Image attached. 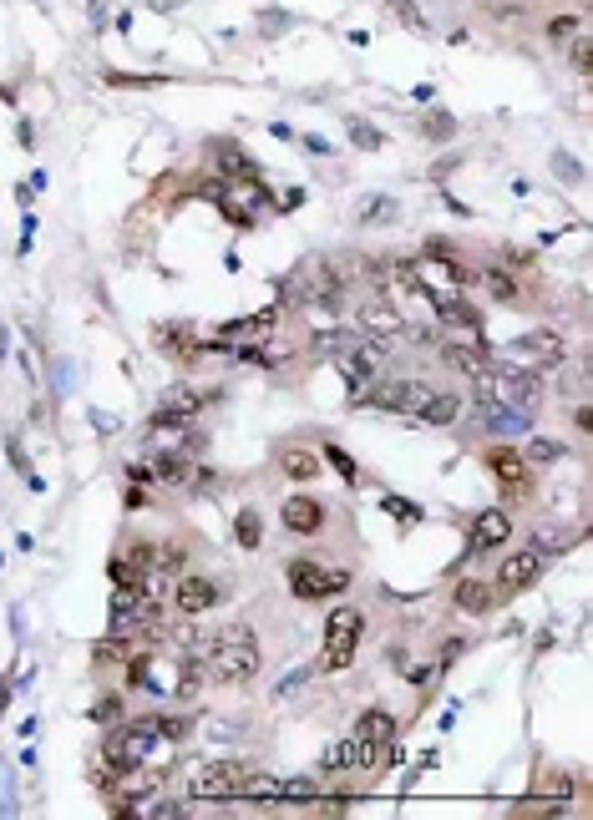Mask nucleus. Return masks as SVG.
Instances as JSON below:
<instances>
[{
    "instance_id": "32",
    "label": "nucleus",
    "mask_w": 593,
    "mask_h": 820,
    "mask_svg": "<svg viewBox=\"0 0 593 820\" xmlns=\"http://www.w3.org/2000/svg\"><path fill=\"white\" fill-rule=\"evenodd\" d=\"M355 340H360L355 324H350V330H320V335L310 340V350H315V355H340V350H350Z\"/></svg>"
},
{
    "instance_id": "27",
    "label": "nucleus",
    "mask_w": 593,
    "mask_h": 820,
    "mask_svg": "<svg viewBox=\"0 0 593 820\" xmlns=\"http://www.w3.org/2000/svg\"><path fill=\"white\" fill-rule=\"evenodd\" d=\"M578 542V532H568L563 522H543V527H533V547L543 552V557H553V552H568Z\"/></svg>"
},
{
    "instance_id": "35",
    "label": "nucleus",
    "mask_w": 593,
    "mask_h": 820,
    "mask_svg": "<svg viewBox=\"0 0 593 820\" xmlns=\"http://www.w3.org/2000/svg\"><path fill=\"white\" fill-rule=\"evenodd\" d=\"M234 532H239V547H249V552H254V547L264 542V517H259L254 507H244V512H239V522H234Z\"/></svg>"
},
{
    "instance_id": "7",
    "label": "nucleus",
    "mask_w": 593,
    "mask_h": 820,
    "mask_svg": "<svg viewBox=\"0 0 593 820\" xmlns=\"http://www.w3.org/2000/svg\"><path fill=\"white\" fill-rule=\"evenodd\" d=\"M127 684H132L137 694L168 699V694H178V684H183V659H168V653L147 648V653H137V659L127 664Z\"/></svg>"
},
{
    "instance_id": "8",
    "label": "nucleus",
    "mask_w": 593,
    "mask_h": 820,
    "mask_svg": "<svg viewBox=\"0 0 593 820\" xmlns=\"http://www.w3.org/2000/svg\"><path fill=\"white\" fill-rule=\"evenodd\" d=\"M142 441H147V456H153V461H163V456H198V446H203L193 421L188 416H168V410H158V416L147 421Z\"/></svg>"
},
{
    "instance_id": "46",
    "label": "nucleus",
    "mask_w": 593,
    "mask_h": 820,
    "mask_svg": "<svg viewBox=\"0 0 593 820\" xmlns=\"http://www.w3.org/2000/svg\"><path fill=\"white\" fill-rule=\"evenodd\" d=\"M381 507H386L391 517H401V522H421V507H411V502H401V497H386Z\"/></svg>"
},
{
    "instance_id": "34",
    "label": "nucleus",
    "mask_w": 593,
    "mask_h": 820,
    "mask_svg": "<svg viewBox=\"0 0 593 820\" xmlns=\"http://www.w3.org/2000/svg\"><path fill=\"white\" fill-rule=\"evenodd\" d=\"M355 755H360V740L350 734V740H340V745H330V755H325V775H345V770H355Z\"/></svg>"
},
{
    "instance_id": "24",
    "label": "nucleus",
    "mask_w": 593,
    "mask_h": 820,
    "mask_svg": "<svg viewBox=\"0 0 593 820\" xmlns=\"http://www.w3.org/2000/svg\"><path fill=\"white\" fill-rule=\"evenodd\" d=\"M279 471H284L289 481H320V456L305 451V446H284V451H279Z\"/></svg>"
},
{
    "instance_id": "14",
    "label": "nucleus",
    "mask_w": 593,
    "mask_h": 820,
    "mask_svg": "<svg viewBox=\"0 0 593 820\" xmlns=\"http://www.w3.org/2000/svg\"><path fill=\"white\" fill-rule=\"evenodd\" d=\"M381 365H386V350H381L376 340H365V335H360L350 350H340V355H335V370L350 380V390H365L370 380L381 375Z\"/></svg>"
},
{
    "instance_id": "18",
    "label": "nucleus",
    "mask_w": 593,
    "mask_h": 820,
    "mask_svg": "<svg viewBox=\"0 0 593 820\" xmlns=\"http://www.w3.org/2000/svg\"><path fill=\"white\" fill-rule=\"evenodd\" d=\"M355 330L365 335V340H376V345H386V340H396L401 330H406V319L391 309V304H360V314H355Z\"/></svg>"
},
{
    "instance_id": "22",
    "label": "nucleus",
    "mask_w": 593,
    "mask_h": 820,
    "mask_svg": "<svg viewBox=\"0 0 593 820\" xmlns=\"http://www.w3.org/2000/svg\"><path fill=\"white\" fill-rule=\"evenodd\" d=\"M441 360H447L452 370H462V375H482V370L492 365V355H487V345H482V340H477V345L447 340V345H441Z\"/></svg>"
},
{
    "instance_id": "31",
    "label": "nucleus",
    "mask_w": 593,
    "mask_h": 820,
    "mask_svg": "<svg viewBox=\"0 0 593 820\" xmlns=\"http://www.w3.org/2000/svg\"><path fill=\"white\" fill-rule=\"evenodd\" d=\"M523 456H528V466H553V461H563V456H568V446H563V441H553V436H533V441L523 446Z\"/></svg>"
},
{
    "instance_id": "36",
    "label": "nucleus",
    "mask_w": 593,
    "mask_h": 820,
    "mask_svg": "<svg viewBox=\"0 0 593 820\" xmlns=\"http://www.w3.org/2000/svg\"><path fill=\"white\" fill-rule=\"evenodd\" d=\"M355 218H360L365 228H370V223H391V218H396V203H391L386 193H370V198H365V208H360Z\"/></svg>"
},
{
    "instance_id": "42",
    "label": "nucleus",
    "mask_w": 593,
    "mask_h": 820,
    "mask_svg": "<svg viewBox=\"0 0 593 820\" xmlns=\"http://www.w3.org/2000/svg\"><path fill=\"white\" fill-rule=\"evenodd\" d=\"M325 461H330V466H335V471H340V476H345L350 486L360 481V466H355V461H350V456H345L340 446H325Z\"/></svg>"
},
{
    "instance_id": "48",
    "label": "nucleus",
    "mask_w": 593,
    "mask_h": 820,
    "mask_svg": "<svg viewBox=\"0 0 593 820\" xmlns=\"http://www.w3.org/2000/svg\"><path fill=\"white\" fill-rule=\"evenodd\" d=\"M573 426H578V431H588V426H593V410H588V405H578V410H573Z\"/></svg>"
},
{
    "instance_id": "9",
    "label": "nucleus",
    "mask_w": 593,
    "mask_h": 820,
    "mask_svg": "<svg viewBox=\"0 0 593 820\" xmlns=\"http://www.w3.org/2000/svg\"><path fill=\"white\" fill-rule=\"evenodd\" d=\"M284 284H289L284 294H294L300 304H335V299L345 294V279L335 274V264H330V259H305V264L294 269Z\"/></svg>"
},
{
    "instance_id": "45",
    "label": "nucleus",
    "mask_w": 593,
    "mask_h": 820,
    "mask_svg": "<svg viewBox=\"0 0 593 820\" xmlns=\"http://www.w3.org/2000/svg\"><path fill=\"white\" fill-rule=\"evenodd\" d=\"M102 724H122V699L117 694H107V699H97V709H92Z\"/></svg>"
},
{
    "instance_id": "28",
    "label": "nucleus",
    "mask_w": 593,
    "mask_h": 820,
    "mask_svg": "<svg viewBox=\"0 0 593 820\" xmlns=\"http://www.w3.org/2000/svg\"><path fill=\"white\" fill-rule=\"evenodd\" d=\"M355 740H396V719L386 709H365L355 719Z\"/></svg>"
},
{
    "instance_id": "10",
    "label": "nucleus",
    "mask_w": 593,
    "mask_h": 820,
    "mask_svg": "<svg viewBox=\"0 0 593 820\" xmlns=\"http://www.w3.org/2000/svg\"><path fill=\"white\" fill-rule=\"evenodd\" d=\"M487 471H492V481L502 491V502H528L533 497V466H528V456L517 446H492L487 451Z\"/></svg>"
},
{
    "instance_id": "43",
    "label": "nucleus",
    "mask_w": 593,
    "mask_h": 820,
    "mask_svg": "<svg viewBox=\"0 0 593 820\" xmlns=\"http://www.w3.org/2000/svg\"><path fill=\"white\" fill-rule=\"evenodd\" d=\"M588 51H593V41L578 31V36L568 41V56H573V71H578V76H588Z\"/></svg>"
},
{
    "instance_id": "1",
    "label": "nucleus",
    "mask_w": 593,
    "mask_h": 820,
    "mask_svg": "<svg viewBox=\"0 0 593 820\" xmlns=\"http://www.w3.org/2000/svg\"><path fill=\"white\" fill-rule=\"evenodd\" d=\"M477 380V410H533L543 405V375L533 365H487Z\"/></svg>"
},
{
    "instance_id": "16",
    "label": "nucleus",
    "mask_w": 593,
    "mask_h": 820,
    "mask_svg": "<svg viewBox=\"0 0 593 820\" xmlns=\"http://www.w3.org/2000/svg\"><path fill=\"white\" fill-rule=\"evenodd\" d=\"M279 522H284V532H294V537H320L325 532V502H315V497H289L284 507H279Z\"/></svg>"
},
{
    "instance_id": "38",
    "label": "nucleus",
    "mask_w": 593,
    "mask_h": 820,
    "mask_svg": "<svg viewBox=\"0 0 593 820\" xmlns=\"http://www.w3.org/2000/svg\"><path fill=\"white\" fill-rule=\"evenodd\" d=\"M320 795V775H300V780H284L279 800H315Z\"/></svg>"
},
{
    "instance_id": "30",
    "label": "nucleus",
    "mask_w": 593,
    "mask_h": 820,
    "mask_svg": "<svg viewBox=\"0 0 593 820\" xmlns=\"http://www.w3.org/2000/svg\"><path fill=\"white\" fill-rule=\"evenodd\" d=\"M436 319H441V324H457V330H477V324H482V314H477L467 299H441V304H436Z\"/></svg>"
},
{
    "instance_id": "40",
    "label": "nucleus",
    "mask_w": 593,
    "mask_h": 820,
    "mask_svg": "<svg viewBox=\"0 0 593 820\" xmlns=\"http://www.w3.org/2000/svg\"><path fill=\"white\" fill-rule=\"evenodd\" d=\"M578 31H583L578 16H553V21H548V41H553V46H568Z\"/></svg>"
},
{
    "instance_id": "13",
    "label": "nucleus",
    "mask_w": 593,
    "mask_h": 820,
    "mask_svg": "<svg viewBox=\"0 0 593 820\" xmlns=\"http://www.w3.org/2000/svg\"><path fill=\"white\" fill-rule=\"evenodd\" d=\"M244 775H249L244 760H218V765H208V770H198L188 780V795L193 800H234L239 785H244Z\"/></svg>"
},
{
    "instance_id": "6",
    "label": "nucleus",
    "mask_w": 593,
    "mask_h": 820,
    "mask_svg": "<svg viewBox=\"0 0 593 820\" xmlns=\"http://www.w3.org/2000/svg\"><path fill=\"white\" fill-rule=\"evenodd\" d=\"M284 578H289V593L300 598V603L340 598V593L350 588V578H345L340 567H325V562H315V557H294V562L284 567Z\"/></svg>"
},
{
    "instance_id": "3",
    "label": "nucleus",
    "mask_w": 593,
    "mask_h": 820,
    "mask_svg": "<svg viewBox=\"0 0 593 820\" xmlns=\"http://www.w3.org/2000/svg\"><path fill=\"white\" fill-rule=\"evenodd\" d=\"M396 274L406 279V289L436 294V304H441V299H457L462 284H467V269H462L452 254H421V259H411V264H396Z\"/></svg>"
},
{
    "instance_id": "39",
    "label": "nucleus",
    "mask_w": 593,
    "mask_h": 820,
    "mask_svg": "<svg viewBox=\"0 0 593 820\" xmlns=\"http://www.w3.org/2000/svg\"><path fill=\"white\" fill-rule=\"evenodd\" d=\"M538 790L553 795V800H568V795H573V780H568L563 770H543V775H538Z\"/></svg>"
},
{
    "instance_id": "23",
    "label": "nucleus",
    "mask_w": 593,
    "mask_h": 820,
    "mask_svg": "<svg viewBox=\"0 0 593 820\" xmlns=\"http://www.w3.org/2000/svg\"><path fill=\"white\" fill-rule=\"evenodd\" d=\"M213 157H218V173H224V178H234V183H254V178H259V168L249 162V152H244V147L213 142Z\"/></svg>"
},
{
    "instance_id": "41",
    "label": "nucleus",
    "mask_w": 593,
    "mask_h": 820,
    "mask_svg": "<svg viewBox=\"0 0 593 820\" xmlns=\"http://www.w3.org/2000/svg\"><path fill=\"white\" fill-rule=\"evenodd\" d=\"M350 142H355V147H365V152H376V147H381V132L370 127V122H360V117H355V122H350Z\"/></svg>"
},
{
    "instance_id": "26",
    "label": "nucleus",
    "mask_w": 593,
    "mask_h": 820,
    "mask_svg": "<svg viewBox=\"0 0 593 820\" xmlns=\"http://www.w3.org/2000/svg\"><path fill=\"white\" fill-rule=\"evenodd\" d=\"M163 410H168V416H188V421H198L203 395H198L193 385H168V390H163Z\"/></svg>"
},
{
    "instance_id": "37",
    "label": "nucleus",
    "mask_w": 593,
    "mask_h": 820,
    "mask_svg": "<svg viewBox=\"0 0 593 820\" xmlns=\"http://www.w3.org/2000/svg\"><path fill=\"white\" fill-rule=\"evenodd\" d=\"M421 132H426L431 142H447V137H457V117H452V112H431V117L421 122Z\"/></svg>"
},
{
    "instance_id": "49",
    "label": "nucleus",
    "mask_w": 593,
    "mask_h": 820,
    "mask_svg": "<svg viewBox=\"0 0 593 820\" xmlns=\"http://www.w3.org/2000/svg\"><path fill=\"white\" fill-rule=\"evenodd\" d=\"M462 648H467V643H462V638H452V643H447V653H441V664H452V659H462Z\"/></svg>"
},
{
    "instance_id": "12",
    "label": "nucleus",
    "mask_w": 593,
    "mask_h": 820,
    "mask_svg": "<svg viewBox=\"0 0 593 820\" xmlns=\"http://www.w3.org/2000/svg\"><path fill=\"white\" fill-rule=\"evenodd\" d=\"M502 355H507V360H528L533 370H538V365H563L568 340H563V330H548V324H543V330H528V335L507 340Z\"/></svg>"
},
{
    "instance_id": "17",
    "label": "nucleus",
    "mask_w": 593,
    "mask_h": 820,
    "mask_svg": "<svg viewBox=\"0 0 593 820\" xmlns=\"http://www.w3.org/2000/svg\"><path fill=\"white\" fill-rule=\"evenodd\" d=\"M218 603V588L208 578H198V572H178V588H173V608L183 618H203L208 608Z\"/></svg>"
},
{
    "instance_id": "20",
    "label": "nucleus",
    "mask_w": 593,
    "mask_h": 820,
    "mask_svg": "<svg viewBox=\"0 0 593 820\" xmlns=\"http://www.w3.org/2000/svg\"><path fill=\"white\" fill-rule=\"evenodd\" d=\"M467 537H472L477 552H482V547H502V542L512 537V517H507V507H487V512H477Z\"/></svg>"
},
{
    "instance_id": "44",
    "label": "nucleus",
    "mask_w": 593,
    "mask_h": 820,
    "mask_svg": "<svg viewBox=\"0 0 593 820\" xmlns=\"http://www.w3.org/2000/svg\"><path fill=\"white\" fill-rule=\"evenodd\" d=\"M142 815H147V820H183L188 810H183L178 800H153V810H142Z\"/></svg>"
},
{
    "instance_id": "19",
    "label": "nucleus",
    "mask_w": 593,
    "mask_h": 820,
    "mask_svg": "<svg viewBox=\"0 0 593 820\" xmlns=\"http://www.w3.org/2000/svg\"><path fill=\"white\" fill-rule=\"evenodd\" d=\"M467 284H477L492 304H517L523 299V284H517L512 269H497V264H482L477 274H467Z\"/></svg>"
},
{
    "instance_id": "11",
    "label": "nucleus",
    "mask_w": 593,
    "mask_h": 820,
    "mask_svg": "<svg viewBox=\"0 0 593 820\" xmlns=\"http://www.w3.org/2000/svg\"><path fill=\"white\" fill-rule=\"evenodd\" d=\"M360 400L370 405V410H406V416H421L426 410V400H431V385L426 380H370L365 390H360Z\"/></svg>"
},
{
    "instance_id": "15",
    "label": "nucleus",
    "mask_w": 593,
    "mask_h": 820,
    "mask_svg": "<svg viewBox=\"0 0 593 820\" xmlns=\"http://www.w3.org/2000/svg\"><path fill=\"white\" fill-rule=\"evenodd\" d=\"M548 572V557L538 552V547H523V552H512V557H502V567H497V593H528L538 578Z\"/></svg>"
},
{
    "instance_id": "47",
    "label": "nucleus",
    "mask_w": 593,
    "mask_h": 820,
    "mask_svg": "<svg viewBox=\"0 0 593 820\" xmlns=\"http://www.w3.org/2000/svg\"><path fill=\"white\" fill-rule=\"evenodd\" d=\"M315 805H320V815H345V805H350V795H315Z\"/></svg>"
},
{
    "instance_id": "29",
    "label": "nucleus",
    "mask_w": 593,
    "mask_h": 820,
    "mask_svg": "<svg viewBox=\"0 0 593 820\" xmlns=\"http://www.w3.org/2000/svg\"><path fill=\"white\" fill-rule=\"evenodd\" d=\"M482 421L502 436H523L533 426V410H482Z\"/></svg>"
},
{
    "instance_id": "2",
    "label": "nucleus",
    "mask_w": 593,
    "mask_h": 820,
    "mask_svg": "<svg viewBox=\"0 0 593 820\" xmlns=\"http://www.w3.org/2000/svg\"><path fill=\"white\" fill-rule=\"evenodd\" d=\"M213 674L224 679V684H249L254 674H259V638H254V628L249 623H234V628H224L213 638Z\"/></svg>"
},
{
    "instance_id": "5",
    "label": "nucleus",
    "mask_w": 593,
    "mask_h": 820,
    "mask_svg": "<svg viewBox=\"0 0 593 820\" xmlns=\"http://www.w3.org/2000/svg\"><path fill=\"white\" fill-rule=\"evenodd\" d=\"M360 633H365V613H360V608H335V613L325 618V659H320L315 669H320V674H340V669H350Z\"/></svg>"
},
{
    "instance_id": "21",
    "label": "nucleus",
    "mask_w": 593,
    "mask_h": 820,
    "mask_svg": "<svg viewBox=\"0 0 593 820\" xmlns=\"http://www.w3.org/2000/svg\"><path fill=\"white\" fill-rule=\"evenodd\" d=\"M452 603H457V613H467V618H487V613L497 608V588L482 583V578H462L457 593H452Z\"/></svg>"
},
{
    "instance_id": "4",
    "label": "nucleus",
    "mask_w": 593,
    "mask_h": 820,
    "mask_svg": "<svg viewBox=\"0 0 593 820\" xmlns=\"http://www.w3.org/2000/svg\"><path fill=\"white\" fill-rule=\"evenodd\" d=\"M163 745V734H158V719H132L122 729L107 734V745H102V760L112 770L122 765H153V750Z\"/></svg>"
},
{
    "instance_id": "25",
    "label": "nucleus",
    "mask_w": 593,
    "mask_h": 820,
    "mask_svg": "<svg viewBox=\"0 0 593 820\" xmlns=\"http://www.w3.org/2000/svg\"><path fill=\"white\" fill-rule=\"evenodd\" d=\"M421 421H426V426H457V421H462V395H452V390H431V400H426V410H421Z\"/></svg>"
},
{
    "instance_id": "33",
    "label": "nucleus",
    "mask_w": 593,
    "mask_h": 820,
    "mask_svg": "<svg viewBox=\"0 0 593 820\" xmlns=\"http://www.w3.org/2000/svg\"><path fill=\"white\" fill-rule=\"evenodd\" d=\"M279 790H284V780H274V775H244V785H239V800H279Z\"/></svg>"
}]
</instances>
